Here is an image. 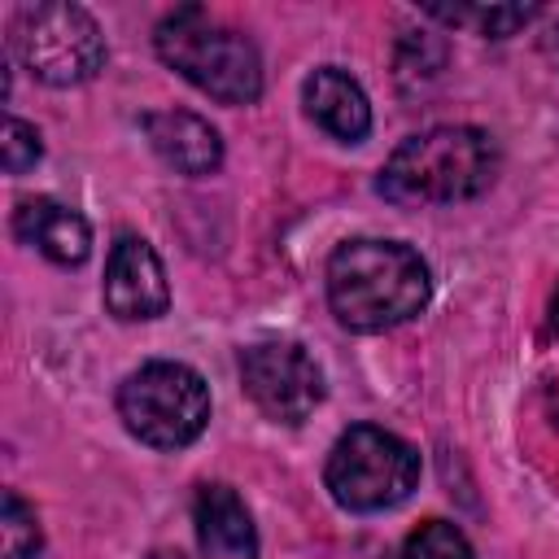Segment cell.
<instances>
[{"instance_id":"cell-1","label":"cell","mask_w":559,"mask_h":559,"mask_svg":"<svg viewBox=\"0 0 559 559\" xmlns=\"http://www.w3.org/2000/svg\"><path fill=\"white\" fill-rule=\"evenodd\" d=\"M428 262L402 240H345L328 258V306L349 332H389L428 306Z\"/></svg>"},{"instance_id":"cell-2","label":"cell","mask_w":559,"mask_h":559,"mask_svg":"<svg viewBox=\"0 0 559 559\" xmlns=\"http://www.w3.org/2000/svg\"><path fill=\"white\" fill-rule=\"evenodd\" d=\"M498 175V144L480 127H432L393 148L380 197L393 205H454L480 197Z\"/></svg>"},{"instance_id":"cell-3","label":"cell","mask_w":559,"mask_h":559,"mask_svg":"<svg viewBox=\"0 0 559 559\" xmlns=\"http://www.w3.org/2000/svg\"><path fill=\"white\" fill-rule=\"evenodd\" d=\"M153 44L170 70H179L197 92L223 105H253L262 96V57L253 39L197 4L162 17Z\"/></svg>"},{"instance_id":"cell-4","label":"cell","mask_w":559,"mask_h":559,"mask_svg":"<svg viewBox=\"0 0 559 559\" xmlns=\"http://www.w3.org/2000/svg\"><path fill=\"white\" fill-rule=\"evenodd\" d=\"M118 415L127 432L153 450H183L210 424V389L188 362H144L118 389Z\"/></svg>"},{"instance_id":"cell-5","label":"cell","mask_w":559,"mask_h":559,"mask_svg":"<svg viewBox=\"0 0 559 559\" xmlns=\"http://www.w3.org/2000/svg\"><path fill=\"white\" fill-rule=\"evenodd\" d=\"M323 480L345 511H384L406 502L411 489L419 485V454L397 432H384L376 424H354L336 437Z\"/></svg>"},{"instance_id":"cell-6","label":"cell","mask_w":559,"mask_h":559,"mask_svg":"<svg viewBox=\"0 0 559 559\" xmlns=\"http://www.w3.org/2000/svg\"><path fill=\"white\" fill-rule=\"evenodd\" d=\"M17 61L48 87L87 83L105 66V35L79 4H22L9 26Z\"/></svg>"},{"instance_id":"cell-7","label":"cell","mask_w":559,"mask_h":559,"mask_svg":"<svg viewBox=\"0 0 559 559\" xmlns=\"http://www.w3.org/2000/svg\"><path fill=\"white\" fill-rule=\"evenodd\" d=\"M249 402L275 424H301L323 402V371L297 341H258L240 354Z\"/></svg>"},{"instance_id":"cell-8","label":"cell","mask_w":559,"mask_h":559,"mask_svg":"<svg viewBox=\"0 0 559 559\" xmlns=\"http://www.w3.org/2000/svg\"><path fill=\"white\" fill-rule=\"evenodd\" d=\"M170 306V284L162 271V258L140 236H118L105 266V310L122 323L157 319Z\"/></svg>"},{"instance_id":"cell-9","label":"cell","mask_w":559,"mask_h":559,"mask_svg":"<svg viewBox=\"0 0 559 559\" xmlns=\"http://www.w3.org/2000/svg\"><path fill=\"white\" fill-rule=\"evenodd\" d=\"M144 135L153 144V153L188 175V179H201V175H214L223 166V140L218 131L201 118V114H188V109H157V114H144Z\"/></svg>"},{"instance_id":"cell-10","label":"cell","mask_w":559,"mask_h":559,"mask_svg":"<svg viewBox=\"0 0 559 559\" xmlns=\"http://www.w3.org/2000/svg\"><path fill=\"white\" fill-rule=\"evenodd\" d=\"M201 559H258V528L231 485H201L192 502Z\"/></svg>"},{"instance_id":"cell-11","label":"cell","mask_w":559,"mask_h":559,"mask_svg":"<svg viewBox=\"0 0 559 559\" xmlns=\"http://www.w3.org/2000/svg\"><path fill=\"white\" fill-rule=\"evenodd\" d=\"M13 231L57 266H79L87 258V249H92L87 218L79 210H70V205L52 201V197L22 201L17 214H13Z\"/></svg>"},{"instance_id":"cell-12","label":"cell","mask_w":559,"mask_h":559,"mask_svg":"<svg viewBox=\"0 0 559 559\" xmlns=\"http://www.w3.org/2000/svg\"><path fill=\"white\" fill-rule=\"evenodd\" d=\"M301 100H306V114H310L332 140L358 144V140L371 131L367 92H362L345 70H336V66L314 70V74L301 83Z\"/></svg>"},{"instance_id":"cell-13","label":"cell","mask_w":559,"mask_h":559,"mask_svg":"<svg viewBox=\"0 0 559 559\" xmlns=\"http://www.w3.org/2000/svg\"><path fill=\"white\" fill-rule=\"evenodd\" d=\"M424 13L450 26H472L476 35H489V39H507L537 17V4H428Z\"/></svg>"},{"instance_id":"cell-14","label":"cell","mask_w":559,"mask_h":559,"mask_svg":"<svg viewBox=\"0 0 559 559\" xmlns=\"http://www.w3.org/2000/svg\"><path fill=\"white\" fill-rule=\"evenodd\" d=\"M39 520L35 511L4 489V507H0V559H35L39 555Z\"/></svg>"},{"instance_id":"cell-15","label":"cell","mask_w":559,"mask_h":559,"mask_svg":"<svg viewBox=\"0 0 559 559\" xmlns=\"http://www.w3.org/2000/svg\"><path fill=\"white\" fill-rule=\"evenodd\" d=\"M397 559H476L467 537L450 520H424L406 542Z\"/></svg>"},{"instance_id":"cell-16","label":"cell","mask_w":559,"mask_h":559,"mask_svg":"<svg viewBox=\"0 0 559 559\" xmlns=\"http://www.w3.org/2000/svg\"><path fill=\"white\" fill-rule=\"evenodd\" d=\"M0 148H4V170H9V175H26V170L39 162V153H44L39 131H35L31 122H22V118H4V140H0Z\"/></svg>"},{"instance_id":"cell-17","label":"cell","mask_w":559,"mask_h":559,"mask_svg":"<svg viewBox=\"0 0 559 559\" xmlns=\"http://www.w3.org/2000/svg\"><path fill=\"white\" fill-rule=\"evenodd\" d=\"M542 52L550 57V66L559 70V9L550 13V22L542 26Z\"/></svg>"},{"instance_id":"cell-18","label":"cell","mask_w":559,"mask_h":559,"mask_svg":"<svg viewBox=\"0 0 559 559\" xmlns=\"http://www.w3.org/2000/svg\"><path fill=\"white\" fill-rule=\"evenodd\" d=\"M550 328H555V332H559V288H555V293H550Z\"/></svg>"},{"instance_id":"cell-19","label":"cell","mask_w":559,"mask_h":559,"mask_svg":"<svg viewBox=\"0 0 559 559\" xmlns=\"http://www.w3.org/2000/svg\"><path fill=\"white\" fill-rule=\"evenodd\" d=\"M153 559H183V555H179V550H157Z\"/></svg>"}]
</instances>
